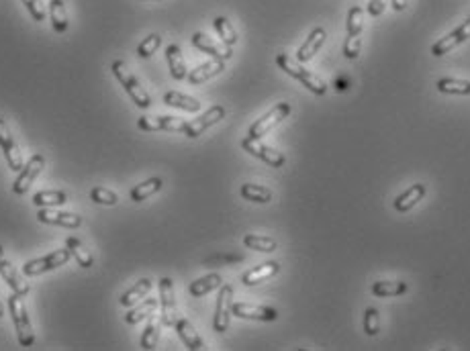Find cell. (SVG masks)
<instances>
[{
    "label": "cell",
    "mask_w": 470,
    "mask_h": 351,
    "mask_svg": "<svg viewBox=\"0 0 470 351\" xmlns=\"http://www.w3.org/2000/svg\"><path fill=\"white\" fill-rule=\"evenodd\" d=\"M276 64H278V68H281L282 71H286L288 76H293L295 80H299L307 90H311V92L317 94V96H323V94L328 92V84H325L317 74H313L311 70L303 68V66L299 64V60L295 62L290 55L278 53V55H276Z\"/></svg>",
    "instance_id": "1"
},
{
    "label": "cell",
    "mask_w": 470,
    "mask_h": 351,
    "mask_svg": "<svg viewBox=\"0 0 470 351\" xmlns=\"http://www.w3.org/2000/svg\"><path fill=\"white\" fill-rule=\"evenodd\" d=\"M111 71L115 74V78L121 82L125 92L129 94V98L135 102V106H140V109H149L152 106V96L141 86L140 80L131 74V70L127 68V64L123 60H115L111 64Z\"/></svg>",
    "instance_id": "2"
},
{
    "label": "cell",
    "mask_w": 470,
    "mask_h": 351,
    "mask_svg": "<svg viewBox=\"0 0 470 351\" xmlns=\"http://www.w3.org/2000/svg\"><path fill=\"white\" fill-rule=\"evenodd\" d=\"M8 310H11V319H13V325H15V331H17L19 343L23 347H31L35 343V333H33V327H31V321H29V315H27V306H25L21 294L11 292V296H8Z\"/></svg>",
    "instance_id": "3"
},
{
    "label": "cell",
    "mask_w": 470,
    "mask_h": 351,
    "mask_svg": "<svg viewBox=\"0 0 470 351\" xmlns=\"http://www.w3.org/2000/svg\"><path fill=\"white\" fill-rule=\"evenodd\" d=\"M72 254L70 249H55L53 254H49L46 258H37L31 259V261H25L23 263V274L33 278V276H39V274H46V272H51V270H58L62 266H66L70 261Z\"/></svg>",
    "instance_id": "4"
},
{
    "label": "cell",
    "mask_w": 470,
    "mask_h": 351,
    "mask_svg": "<svg viewBox=\"0 0 470 351\" xmlns=\"http://www.w3.org/2000/svg\"><path fill=\"white\" fill-rule=\"evenodd\" d=\"M293 106L288 102H278L276 106H272L264 117H260L248 131V137H254V139H262L264 135H268L278 123H282L284 118L290 115Z\"/></svg>",
    "instance_id": "5"
},
{
    "label": "cell",
    "mask_w": 470,
    "mask_h": 351,
    "mask_svg": "<svg viewBox=\"0 0 470 351\" xmlns=\"http://www.w3.org/2000/svg\"><path fill=\"white\" fill-rule=\"evenodd\" d=\"M231 305H234V288L229 284L219 286V296L215 305V315H213V331L225 333L229 329L231 321Z\"/></svg>",
    "instance_id": "6"
},
{
    "label": "cell",
    "mask_w": 470,
    "mask_h": 351,
    "mask_svg": "<svg viewBox=\"0 0 470 351\" xmlns=\"http://www.w3.org/2000/svg\"><path fill=\"white\" fill-rule=\"evenodd\" d=\"M160 319L166 327H174L178 321V306H176V292H174V282L172 278L160 280Z\"/></svg>",
    "instance_id": "7"
},
{
    "label": "cell",
    "mask_w": 470,
    "mask_h": 351,
    "mask_svg": "<svg viewBox=\"0 0 470 351\" xmlns=\"http://www.w3.org/2000/svg\"><path fill=\"white\" fill-rule=\"evenodd\" d=\"M241 149L248 151L250 156L262 160V162H266L268 165H272V167H282L284 162H286L282 151L270 147V145H264L262 141L254 139V137H246V139L241 141Z\"/></svg>",
    "instance_id": "8"
},
{
    "label": "cell",
    "mask_w": 470,
    "mask_h": 351,
    "mask_svg": "<svg viewBox=\"0 0 470 351\" xmlns=\"http://www.w3.org/2000/svg\"><path fill=\"white\" fill-rule=\"evenodd\" d=\"M0 147H2V153L6 158V164L13 172H21L23 170V156H21V149L17 145V141L13 137L8 125L4 118H0Z\"/></svg>",
    "instance_id": "9"
},
{
    "label": "cell",
    "mask_w": 470,
    "mask_h": 351,
    "mask_svg": "<svg viewBox=\"0 0 470 351\" xmlns=\"http://www.w3.org/2000/svg\"><path fill=\"white\" fill-rule=\"evenodd\" d=\"M43 167H46V160H43V156L41 153H35L27 164L23 165V170L19 172V176L15 178V182H13V192L15 194H25L31 184L35 182V178L43 172Z\"/></svg>",
    "instance_id": "10"
},
{
    "label": "cell",
    "mask_w": 470,
    "mask_h": 351,
    "mask_svg": "<svg viewBox=\"0 0 470 351\" xmlns=\"http://www.w3.org/2000/svg\"><path fill=\"white\" fill-rule=\"evenodd\" d=\"M225 118V109L221 104H215L211 106L207 113H203L199 118H192L187 123V129H184V135L188 139H196L199 135H203L209 127L217 125L219 121Z\"/></svg>",
    "instance_id": "11"
},
{
    "label": "cell",
    "mask_w": 470,
    "mask_h": 351,
    "mask_svg": "<svg viewBox=\"0 0 470 351\" xmlns=\"http://www.w3.org/2000/svg\"><path fill=\"white\" fill-rule=\"evenodd\" d=\"M231 315L237 319H250V321H276L278 310L272 306L252 305V303H234Z\"/></svg>",
    "instance_id": "12"
},
{
    "label": "cell",
    "mask_w": 470,
    "mask_h": 351,
    "mask_svg": "<svg viewBox=\"0 0 470 351\" xmlns=\"http://www.w3.org/2000/svg\"><path fill=\"white\" fill-rule=\"evenodd\" d=\"M469 37H470V17L462 25H458L450 35L442 37L440 41H436V43L431 46V55L442 57V55L450 53L452 49H456L460 43H464Z\"/></svg>",
    "instance_id": "13"
},
{
    "label": "cell",
    "mask_w": 470,
    "mask_h": 351,
    "mask_svg": "<svg viewBox=\"0 0 470 351\" xmlns=\"http://www.w3.org/2000/svg\"><path fill=\"white\" fill-rule=\"evenodd\" d=\"M192 46L196 47L199 51L209 53L211 57H215V60H223V62H227V60L234 55L231 47L225 46L223 41L213 39V37L205 35V33H201V31H196V33L192 35Z\"/></svg>",
    "instance_id": "14"
},
{
    "label": "cell",
    "mask_w": 470,
    "mask_h": 351,
    "mask_svg": "<svg viewBox=\"0 0 470 351\" xmlns=\"http://www.w3.org/2000/svg\"><path fill=\"white\" fill-rule=\"evenodd\" d=\"M188 121L178 117H141L137 127L141 131H170V133H184Z\"/></svg>",
    "instance_id": "15"
},
{
    "label": "cell",
    "mask_w": 470,
    "mask_h": 351,
    "mask_svg": "<svg viewBox=\"0 0 470 351\" xmlns=\"http://www.w3.org/2000/svg\"><path fill=\"white\" fill-rule=\"evenodd\" d=\"M39 223H47V225H60L66 229H78L82 225V216L76 212L55 211V209H39L37 212Z\"/></svg>",
    "instance_id": "16"
},
{
    "label": "cell",
    "mask_w": 470,
    "mask_h": 351,
    "mask_svg": "<svg viewBox=\"0 0 470 351\" xmlns=\"http://www.w3.org/2000/svg\"><path fill=\"white\" fill-rule=\"evenodd\" d=\"M325 39H328L325 29H323V27H315V29L309 33V37L305 39V43L299 47V51H297V60H299L301 64L311 62V60L315 57V53H317V51L323 47Z\"/></svg>",
    "instance_id": "17"
},
{
    "label": "cell",
    "mask_w": 470,
    "mask_h": 351,
    "mask_svg": "<svg viewBox=\"0 0 470 351\" xmlns=\"http://www.w3.org/2000/svg\"><path fill=\"white\" fill-rule=\"evenodd\" d=\"M225 70V62L223 60H215L213 57L211 62H207V64H201V66H196L194 70L188 71L187 80L192 84V86H199V84H203V82H207V80H211L215 76H219L221 71Z\"/></svg>",
    "instance_id": "18"
},
{
    "label": "cell",
    "mask_w": 470,
    "mask_h": 351,
    "mask_svg": "<svg viewBox=\"0 0 470 351\" xmlns=\"http://www.w3.org/2000/svg\"><path fill=\"white\" fill-rule=\"evenodd\" d=\"M278 270H281V263H278V261H264V263H260L256 268L248 270V272L241 276V282H243L246 286H256V284H262V282H266L268 278L276 276Z\"/></svg>",
    "instance_id": "19"
},
{
    "label": "cell",
    "mask_w": 470,
    "mask_h": 351,
    "mask_svg": "<svg viewBox=\"0 0 470 351\" xmlns=\"http://www.w3.org/2000/svg\"><path fill=\"white\" fill-rule=\"evenodd\" d=\"M176 333H178V337L182 339V343L187 345L190 351H203L205 350V341H203V337L196 333V329L194 325L188 321V319H180L178 317V321H176Z\"/></svg>",
    "instance_id": "20"
},
{
    "label": "cell",
    "mask_w": 470,
    "mask_h": 351,
    "mask_svg": "<svg viewBox=\"0 0 470 351\" xmlns=\"http://www.w3.org/2000/svg\"><path fill=\"white\" fill-rule=\"evenodd\" d=\"M0 276H2V280L8 284L11 292H17L21 296L29 294V284H25L21 274L15 270V266L8 259H0Z\"/></svg>",
    "instance_id": "21"
},
{
    "label": "cell",
    "mask_w": 470,
    "mask_h": 351,
    "mask_svg": "<svg viewBox=\"0 0 470 351\" xmlns=\"http://www.w3.org/2000/svg\"><path fill=\"white\" fill-rule=\"evenodd\" d=\"M166 60H168V68H170V74H172L174 80H184L187 78L188 68L180 46L172 43V46L166 47Z\"/></svg>",
    "instance_id": "22"
},
{
    "label": "cell",
    "mask_w": 470,
    "mask_h": 351,
    "mask_svg": "<svg viewBox=\"0 0 470 351\" xmlns=\"http://www.w3.org/2000/svg\"><path fill=\"white\" fill-rule=\"evenodd\" d=\"M152 286H154V282L149 280V278H141L137 280L129 290H125L123 294H121V298H119V303L125 306V308H131V306H135L140 303L141 298H145L147 294H149V290H152Z\"/></svg>",
    "instance_id": "23"
},
{
    "label": "cell",
    "mask_w": 470,
    "mask_h": 351,
    "mask_svg": "<svg viewBox=\"0 0 470 351\" xmlns=\"http://www.w3.org/2000/svg\"><path fill=\"white\" fill-rule=\"evenodd\" d=\"M423 196H425V184H413V186H409V190H405L395 198L393 207L397 212L411 211L419 200H423Z\"/></svg>",
    "instance_id": "24"
},
{
    "label": "cell",
    "mask_w": 470,
    "mask_h": 351,
    "mask_svg": "<svg viewBox=\"0 0 470 351\" xmlns=\"http://www.w3.org/2000/svg\"><path fill=\"white\" fill-rule=\"evenodd\" d=\"M158 298H143L135 306L129 308V312L125 315V323L127 325H137L141 319H147L152 315H156V308H158Z\"/></svg>",
    "instance_id": "25"
},
{
    "label": "cell",
    "mask_w": 470,
    "mask_h": 351,
    "mask_svg": "<svg viewBox=\"0 0 470 351\" xmlns=\"http://www.w3.org/2000/svg\"><path fill=\"white\" fill-rule=\"evenodd\" d=\"M47 17H49L55 33H66L68 31L70 23H68V13H66V6H64V0H49Z\"/></svg>",
    "instance_id": "26"
},
{
    "label": "cell",
    "mask_w": 470,
    "mask_h": 351,
    "mask_svg": "<svg viewBox=\"0 0 470 351\" xmlns=\"http://www.w3.org/2000/svg\"><path fill=\"white\" fill-rule=\"evenodd\" d=\"M164 102L168 106H174V109H180V111H187V113H199L201 111V102L194 96H188V94L178 92V90L166 92Z\"/></svg>",
    "instance_id": "27"
},
{
    "label": "cell",
    "mask_w": 470,
    "mask_h": 351,
    "mask_svg": "<svg viewBox=\"0 0 470 351\" xmlns=\"http://www.w3.org/2000/svg\"><path fill=\"white\" fill-rule=\"evenodd\" d=\"M68 202V194L64 190H41L33 196V205L39 209H55Z\"/></svg>",
    "instance_id": "28"
},
{
    "label": "cell",
    "mask_w": 470,
    "mask_h": 351,
    "mask_svg": "<svg viewBox=\"0 0 470 351\" xmlns=\"http://www.w3.org/2000/svg\"><path fill=\"white\" fill-rule=\"evenodd\" d=\"M221 284H223V280H221V276H219V274H207V276H203V278H199V280L190 282L188 292H190V296L201 298V296L209 294V292H213V290H217Z\"/></svg>",
    "instance_id": "29"
},
{
    "label": "cell",
    "mask_w": 470,
    "mask_h": 351,
    "mask_svg": "<svg viewBox=\"0 0 470 351\" xmlns=\"http://www.w3.org/2000/svg\"><path fill=\"white\" fill-rule=\"evenodd\" d=\"M66 247L70 249L72 258L76 259V263L80 266V268H84V270H88V268H93L94 258L93 254L84 247V243L80 241V239H76V237H68L66 239Z\"/></svg>",
    "instance_id": "30"
},
{
    "label": "cell",
    "mask_w": 470,
    "mask_h": 351,
    "mask_svg": "<svg viewBox=\"0 0 470 351\" xmlns=\"http://www.w3.org/2000/svg\"><path fill=\"white\" fill-rule=\"evenodd\" d=\"M160 327H162V319H156V317H152L149 321H147V325L143 329V333H141V350H156L158 347V341H160Z\"/></svg>",
    "instance_id": "31"
},
{
    "label": "cell",
    "mask_w": 470,
    "mask_h": 351,
    "mask_svg": "<svg viewBox=\"0 0 470 351\" xmlns=\"http://www.w3.org/2000/svg\"><path fill=\"white\" fill-rule=\"evenodd\" d=\"M162 186H164L162 178H149V180L141 182V184H137L135 188H131L129 198H131L133 202H141V200H145V198L154 196L156 192H160Z\"/></svg>",
    "instance_id": "32"
},
{
    "label": "cell",
    "mask_w": 470,
    "mask_h": 351,
    "mask_svg": "<svg viewBox=\"0 0 470 351\" xmlns=\"http://www.w3.org/2000/svg\"><path fill=\"white\" fill-rule=\"evenodd\" d=\"M243 245L248 249H254V252H262V254H272L278 249V243L276 239L272 237H266V235H246L243 237Z\"/></svg>",
    "instance_id": "33"
},
{
    "label": "cell",
    "mask_w": 470,
    "mask_h": 351,
    "mask_svg": "<svg viewBox=\"0 0 470 351\" xmlns=\"http://www.w3.org/2000/svg\"><path fill=\"white\" fill-rule=\"evenodd\" d=\"M239 194L243 200H250V202H258V205H266L272 200V190L266 186H260V184H243L239 188Z\"/></svg>",
    "instance_id": "34"
},
{
    "label": "cell",
    "mask_w": 470,
    "mask_h": 351,
    "mask_svg": "<svg viewBox=\"0 0 470 351\" xmlns=\"http://www.w3.org/2000/svg\"><path fill=\"white\" fill-rule=\"evenodd\" d=\"M436 86H438L440 92L444 94L470 96V80H460V78H440Z\"/></svg>",
    "instance_id": "35"
},
{
    "label": "cell",
    "mask_w": 470,
    "mask_h": 351,
    "mask_svg": "<svg viewBox=\"0 0 470 351\" xmlns=\"http://www.w3.org/2000/svg\"><path fill=\"white\" fill-rule=\"evenodd\" d=\"M407 292V284L399 280H382L375 282L372 284V294L380 296V298H387V296H401Z\"/></svg>",
    "instance_id": "36"
},
{
    "label": "cell",
    "mask_w": 470,
    "mask_h": 351,
    "mask_svg": "<svg viewBox=\"0 0 470 351\" xmlns=\"http://www.w3.org/2000/svg\"><path fill=\"white\" fill-rule=\"evenodd\" d=\"M215 31H217V35L221 37V41L225 43V46L234 47L237 43V33H235L234 25L229 23V19H225V17H217L215 21Z\"/></svg>",
    "instance_id": "37"
},
{
    "label": "cell",
    "mask_w": 470,
    "mask_h": 351,
    "mask_svg": "<svg viewBox=\"0 0 470 351\" xmlns=\"http://www.w3.org/2000/svg\"><path fill=\"white\" fill-rule=\"evenodd\" d=\"M364 13L360 6H352L348 11V21H346V33L348 35H362V29H364Z\"/></svg>",
    "instance_id": "38"
},
{
    "label": "cell",
    "mask_w": 470,
    "mask_h": 351,
    "mask_svg": "<svg viewBox=\"0 0 470 351\" xmlns=\"http://www.w3.org/2000/svg\"><path fill=\"white\" fill-rule=\"evenodd\" d=\"M90 200L96 202V205H105V207H115L119 202V196L113 192V190H109V188H102V186H96L90 190Z\"/></svg>",
    "instance_id": "39"
},
{
    "label": "cell",
    "mask_w": 470,
    "mask_h": 351,
    "mask_svg": "<svg viewBox=\"0 0 470 351\" xmlns=\"http://www.w3.org/2000/svg\"><path fill=\"white\" fill-rule=\"evenodd\" d=\"M160 46H162V37L158 33H152L137 46V55H140L141 60H147V57H152L158 51Z\"/></svg>",
    "instance_id": "40"
},
{
    "label": "cell",
    "mask_w": 470,
    "mask_h": 351,
    "mask_svg": "<svg viewBox=\"0 0 470 351\" xmlns=\"http://www.w3.org/2000/svg\"><path fill=\"white\" fill-rule=\"evenodd\" d=\"M362 327L366 331V335H370V337L378 335V331H380V319H378V310L376 308H366Z\"/></svg>",
    "instance_id": "41"
},
{
    "label": "cell",
    "mask_w": 470,
    "mask_h": 351,
    "mask_svg": "<svg viewBox=\"0 0 470 351\" xmlns=\"http://www.w3.org/2000/svg\"><path fill=\"white\" fill-rule=\"evenodd\" d=\"M362 51V37L360 35H348L344 41V55L348 60H356Z\"/></svg>",
    "instance_id": "42"
},
{
    "label": "cell",
    "mask_w": 470,
    "mask_h": 351,
    "mask_svg": "<svg viewBox=\"0 0 470 351\" xmlns=\"http://www.w3.org/2000/svg\"><path fill=\"white\" fill-rule=\"evenodd\" d=\"M23 4L27 6L29 15L33 17V21H46L47 17V8L43 4V0H23Z\"/></svg>",
    "instance_id": "43"
},
{
    "label": "cell",
    "mask_w": 470,
    "mask_h": 351,
    "mask_svg": "<svg viewBox=\"0 0 470 351\" xmlns=\"http://www.w3.org/2000/svg\"><path fill=\"white\" fill-rule=\"evenodd\" d=\"M384 6H387V0H370V4H368L370 17H380L384 13Z\"/></svg>",
    "instance_id": "44"
},
{
    "label": "cell",
    "mask_w": 470,
    "mask_h": 351,
    "mask_svg": "<svg viewBox=\"0 0 470 351\" xmlns=\"http://www.w3.org/2000/svg\"><path fill=\"white\" fill-rule=\"evenodd\" d=\"M391 2H393V8H395V11H405V8H407V4H409V0H391Z\"/></svg>",
    "instance_id": "45"
},
{
    "label": "cell",
    "mask_w": 470,
    "mask_h": 351,
    "mask_svg": "<svg viewBox=\"0 0 470 351\" xmlns=\"http://www.w3.org/2000/svg\"><path fill=\"white\" fill-rule=\"evenodd\" d=\"M0 317H4V306H2V303H0Z\"/></svg>",
    "instance_id": "46"
},
{
    "label": "cell",
    "mask_w": 470,
    "mask_h": 351,
    "mask_svg": "<svg viewBox=\"0 0 470 351\" xmlns=\"http://www.w3.org/2000/svg\"><path fill=\"white\" fill-rule=\"evenodd\" d=\"M2 252H4V249H2V245H0V259H2Z\"/></svg>",
    "instance_id": "47"
}]
</instances>
